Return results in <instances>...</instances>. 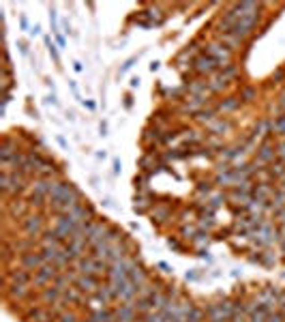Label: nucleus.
Instances as JSON below:
<instances>
[{
	"instance_id": "obj_7",
	"label": "nucleus",
	"mask_w": 285,
	"mask_h": 322,
	"mask_svg": "<svg viewBox=\"0 0 285 322\" xmlns=\"http://www.w3.org/2000/svg\"><path fill=\"white\" fill-rule=\"evenodd\" d=\"M191 69H193V73H198V75H210V78H212L215 73L221 71V64H219L215 58H210L208 54H204V52H201V54L193 60Z\"/></svg>"
},
{
	"instance_id": "obj_9",
	"label": "nucleus",
	"mask_w": 285,
	"mask_h": 322,
	"mask_svg": "<svg viewBox=\"0 0 285 322\" xmlns=\"http://www.w3.org/2000/svg\"><path fill=\"white\" fill-rule=\"evenodd\" d=\"M110 232H112V226L108 221H92V228H90V234H88V245L94 247L97 243H103L110 238Z\"/></svg>"
},
{
	"instance_id": "obj_16",
	"label": "nucleus",
	"mask_w": 285,
	"mask_h": 322,
	"mask_svg": "<svg viewBox=\"0 0 285 322\" xmlns=\"http://www.w3.org/2000/svg\"><path fill=\"white\" fill-rule=\"evenodd\" d=\"M71 219L75 221V224H82V221H92V217H94V208L90 206L88 202H82L80 206H75L71 213H67Z\"/></svg>"
},
{
	"instance_id": "obj_61",
	"label": "nucleus",
	"mask_w": 285,
	"mask_h": 322,
	"mask_svg": "<svg viewBox=\"0 0 285 322\" xmlns=\"http://www.w3.org/2000/svg\"><path fill=\"white\" fill-rule=\"evenodd\" d=\"M101 133H103V136L108 133V125H105V122H101Z\"/></svg>"
},
{
	"instance_id": "obj_28",
	"label": "nucleus",
	"mask_w": 285,
	"mask_h": 322,
	"mask_svg": "<svg viewBox=\"0 0 285 322\" xmlns=\"http://www.w3.org/2000/svg\"><path fill=\"white\" fill-rule=\"evenodd\" d=\"M88 320L90 322H114V309L110 307H101V309H94L88 316Z\"/></svg>"
},
{
	"instance_id": "obj_44",
	"label": "nucleus",
	"mask_w": 285,
	"mask_h": 322,
	"mask_svg": "<svg viewBox=\"0 0 285 322\" xmlns=\"http://www.w3.org/2000/svg\"><path fill=\"white\" fill-rule=\"evenodd\" d=\"M50 24H52V32L58 34V20H56V9H50Z\"/></svg>"
},
{
	"instance_id": "obj_17",
	"label": "nucleus",
	"mask_w": 285,
	"mask_h": 322,
	"mask_svg": "<svg viewBox=\"0 0 285 322\" xmlns=\"http://www.w3.org/2000/svg\"><path fill=\"white\" fill-rule=\"evenodd\" d=\"M99 284H101L99 277H94V275H77V279H75V286L84 292V294H94Z\"/></svg>"
},
{
	"instance_id": "obj_53",
	"label": "nucleus",
	"mask_w": 285,
	"mask_h": 322,
	"mask_svg": "<svg viewBox=\"0 0 285 322\" xmlns=\"http://www.w3.org/2000/svg\"><path fill=\"white\" fill-rule=\"evenodd\" d=\"M56 41H58V45H60V48H64V45H67V41H64L62 34H56Z\"/></svg>"
},
{
	"instance_id": "obj_46",
	"label": "nucleus",
	"mask_w": 285,
	"mask_h": 322,
	"mask_svg": "<svg viewBox=\"0 0 285 322\" xmlns=\"http://www.w3.org/2000/svg\"><path fill=\"white\" fill-rule=\"evenodd\" d=\"M277 157L281 161H285V140H281V142L277 144Z\"/></svg>"
},
{
	"instance_id": "obj_3",
	"label": "nucleus",
	"mask_w": 285,
	"mask_h": 322,
	"mask_svg": "<svg viewBox=\"0 0 285 322\" xmlns=\"http://www.w3.org/2000/svg\"><path fill=\"white\" fill-rule=\"evenodd\" d=\"M259 20H262V13H253V15L240 17V20L234 24V28H231V34H234V37H238L240 41H245L247 37H251V34L257 30Z\"/></svg>"
},
{
	"instance_id": "obj_51",
	"label": "nucleus",
	"mask_w": 285,
	"mask_h": 322,
	"mask_svg": "<svg viewBox=\"0 0 285 322\" xmlns=\"http://www.w3.org/2000/svg\"><path fill=\"white\" fill-rule=\"evenodd\" d=\"M17 48H20V52H22L24 56L28 54V48H26V43H24V41H17Z\"/></svg>"
},
{
	"instance_id": "obj_11",
	"label": "nucleus",
	"mask_w": 285,
	"mask_h": 322,
	"mask_svg": "<svg viewBox=\"0 0 285 322\" xmlns=\"http://www.w3.org/2000/svg\"><path fill=\"white\" fill-rule=\"evenodd\" d=\"M92 296H97L101 303H103L105 307L110 305V303H114V301H118V288L112 282H108V284H99V288H97V292H94Z\"/></svg>"
},
{
	"instance_id": "obj_25",
	"label": "nucleus",
	"mask_w": 285,
	"mask_h": 322,
	"mask_svg": "<svg viewBox=\"0 0 285 322\" xmlns=\"http://www.w3.org/2000/svg\"><path fill=\"white\" fill-rule=\"evenodd\" d=\"M206 129H208L212 136H223V133H228L229 129H231V125H229V120H225V118H221V116H217L215 120H210L208 125H206Z\"/></svg>"
},
{
	"instance_id": "obj_62",
	"label": "nucleus",
	"mask_w": 285,
	"mask_h": 322,
	"mask_svg": "<svg viewBox=\"0 0 285 322\" xmlns=\"http://www.w3.org/2000/svg\"><path fill=\"white\" fill-rule=\"evenodd\" d=\"M159 268H163V271H170V266L165 264V262H159Z\"/></svg>"
},
{
	"instance_id": "obj_37",
	"label": "nucleus",
	"mask_w": 285,
	"mask_h": 322,
	"mask_svg": "<svg viewBox=\"0 0 285 322\" xmlns=\"http://www.w3.org/2000/svg\"><path fill=\"white\" fill-rule=\"evenodd\" d=\"M221 73H223V75H225V78H228V80L236 78V75H238V64H234V62L225 64V67L221 69Z\"/></svg>"
},
{
	"instance_id": "obj_42",
	"label": "nucleus",
	"mask_w": 285,
	"mask_h": 322,
	"mask_svg": "<svg viewBox=\"0 0 285 322\" xmlns=\"http://www.w3.org/2000/svg\"><path fill=\"white\" fill-rule=\"evenodd\" d=\"M266 322H285V314H283V312H279V309H275V312H270V314H268Z\"/></svg>"
},
{
	"instance_id": "obj_54",
	"label": "nucleus",
	"mask_w": 285,
	"mask_h": 322,
	"mask_svg": "<svg viewBox=\"0 0 285 322\" xmlns=\"http://www.w3.org/2000/svg\"><path fill=\"white\" fill-rule=\"evenodd\" d=\"M20 26L24 28V30L28 28V20H26V15H22V17H20Z\"/></svg>"
},
{
	"instance_id": "obj_2",
	"label": "nucleus",
	"mask_w": 285,
	"mask_h": 322,
	"mask_svg": "<svg viewBox=\"0 0 285 322\" xmlns=\"http://www.w3.org/2000/svg\"><path fill=\"white\" fill-rule=\"evenodd\" d=\"M234 309H236V301L223 298V301L208 305L204 314H206V320L208 322H229L231 316H234Z\"/></svg>"
},
{
	"instance_id": "obj_56",
	"label": "nucleus",
	"mask_w": 285,
	"mask_h": 322,
	"mask_svg": "<svg viewBox=\"0 0 285 322\" xmlns=\"http://www.w3.org/2000/svg\"><path fill=\"white\" fill-rule=\"evenodd\" d=\"M73 67H75V71H77V73L84 71V64H82V62H73Z\"/></svg>"
},
{
	"instance_id": "obj_14",
	"label": "nucleus",
	"mask_w": 285,
	"mask_h": 322,
	"mask_svg": "<svg viewBox=\"0 0 285 322\" xmlns=\"http://www.w3.org/2000/svg\"><path fill=\"white\" fill-rule=\"evenodd\" d=\"M45 264L41 251H28V254H20V266L28 268V271H37Z\"/></svg>"
},
{
	"instance_id": "obj_49",
	"label": "nucleus",
	"mask_w": 285,
	"mask_h": 322,
	"mask_svg": "<svg viewBox=\"0 0 285 322\" xmlns=\"http://www.w3.org/2000/svg\"><path fill=\"white\" fill-rule=\"evenodd\" d=\"M283 80H285V71H283V69L275 71V75H272V82H277V84H279V82H283Z\"/></svg>"
},
{
	"instance_id": "obj_4",
	"label": "nucleus",
	"mask_w": 285,
	"mask_h": 322,
	"mask_svg": "<svg viewBox=\"0 0 285 322\" xmlns=\"http://www.w3.org/2000/svg\"><path fill=\"white\" fill-rule=\"evenodd\" d=\"M58 275H60V268L56 264H52V262H45L41 268H37L32 275V284L39 286V288H47V286H52L58 279Z\"/></svg>"
},
{
	"instance_id": "obj_63",
	"label": "nucleus",
	"mask_w": 285,
	"mask_h": 322,
	"mask_svg": "<svg viewBox=\"0 0 285 322\" xmlns=\"http://www.w3.org/2000/svg\"><path fill=\"white\" fill-rule=\"evenodd\" d=\"M281 249H283V254H285V238H283V241H281Z\"/></svg>"
},
{
	"instance_id": "obj_33",
	"label": "nucleus",
	"mask_w": 285,
	"mask_h": 322,
	"mask_svg": "<svg viewBox=\"0 0 285 322\" xmlns=\"http://www.w3.org/2000/svg\"><path fill=\"white\" fill-rule=\"evenodd\" d=\"M198 122H201V125H208L210 120H215L217 118V110L215 108H208V110H200L198 114L193 116Z\"/></svg>"
},
{
	"instance_id": "obj_18",
	"label": "nucleus",
	"mask_w": 285,
	"mask_h": 322,
	"mask_svg": "<svg viewBox=\"0 0 285 322\" xmlns=\"http://www.w3.org/2000/svg\"><path fill=\"white\" fill-rule=\"evenodd\" d=\"M4 294H7L9 301H22V298L30 296V288L24 284H13L9 282L7 286H4Z\"/></svg>"
},
{
	"instance_id": "obj_41",
	"label": "nucleus",
	"mask_w": 285,
	"mask_h": 322,
	"mask_svg": "<svg viewBox=\"0 0 285 322\" xmlns=\"http://www.w3.org/2000/svg\"><path fill=\"white\" fill-rule=\"evenodd\" d=\"M138 60H140V56H131V58H129V60H127V62H124V64H122V67H120V69H118V73H120V75H124V73H127V71H129V69H131V67H133V64H135V62H138Z\"/></svg>"
},
{
	"instance_id": "obj_43",
	"label": "nucleus",
	"mask_w": 285,
	"mask_h": 322,
	"mask_svg": "<svg viewBox=\"0 0 285 322\" xmlns=\"http://www.w3.org/2000/svg\"><path fill=\"white\" fill-rule=\"evenodd\" d=\"M45 43H47V48H50V54H52V58H54V60L58 62V60H60V56H58V50H56V45L52 43V39H50V37H45Z\"/></svg>"
},
{
	"instance_id": "obj_1",
	"label": "nucleus",
	"mask_w": 285,
	"mask_h": 322,
	"mask_svg": "<svg viewBox=\"0 0 285 322\" xmlns=\"http://www.w3.org/2000/svg\"><path fill=\"white\" fill-rule=\"evenodd\" d=\"M30 185V176L22 172H2L0 174V189H2V196L4 200H9L11 196H22L24 191L28 189Z\"/></svg>"
},
{
	"instance_id": "obj_32",
	"label": "nucleus",
	"mask_w": 285,
	"mask_h": 322,
	"mask_svg": "<svg viewBox=\"0 0 285 322\" xmlns=\"http://www.w3.org/2000/svg\"><path fill=\"white\" fill-rule=\"evenodd\" d=\"M255 262H259V264H264V266H275L277 264V256L272 254L270 249H262V251H257V256L253 258Z\"/></svg>"
},
{
	"instance_id": "obj_29",
	"label": "nucleus",
	"mask_w": 285,
	"mask_h": 322,
	"mask_svg": "<svg viewBox=\"0 0 285 322\" xmlns=\"http://www.w3.org/2000/svg\"><path fill=\"white\" fill-rule=\"evenodd\" d=\"M272 133V120L270 118H262L255 125V129H253V138L255 140H262V138H268Z\"/></svg>"
},
{
	"instance_id": "obj_23",
	"label": "nucleus",
	"mask_w": 285,
	"mask_h": 322,
	"mask_svg": "<svg viewBox=\"0 0 285 322\" xmlns=\"http://www.w3.org/2000/svg\"><path fill=\"white\" fill-rule=\"evenodd\" d=\"M152 193L150 191H144V193H135L133 198V208L138 210V213H146L148 208L152 206Z\"/></svg>"
},
{
	"instance_id": "obj_5",
	"label": "nucleus",
	"mask_w": 285,
	"mask_h": 322,
	"mask_svg": "<svg viewBox=\"0 0 285 322\" xmlns=\"http://www.w3.org/2000/svg\"><path fill=\"white\" fill-rule=\"evenodd\" d=\"M204 54H208L210 58H215V60L221 64V69L225 67V64H229L231 62V52L228 45L223 43V41H219V39H215V41H210V43H206V50H204Z\"/></svg>"
},
{
	"instance_id": "obj_47",
	"label": "nucleus",
	"mask_w": 285,
	"mask_h": 322,
	"mask_svg": "<svg viewBox=\"0 0 285 322\" xmlns=\"http://www.w3.org/2000/svg\"><path fill=\"white\" fill-rule=\"evenodd\" d=\"M168 245H170V247H171V249H174V251H180V249H182V245H180V241H178V238H176V236H171V238H168Z\"/></svg>"
},
{
	"instance_id": "obj_36",
	"label": "nucleus",
	"mask_w": 285,
	"mask_h": 322,
	"mask_svg": "<svg viewBox=\"0 0 285 322\" xmlns=\"http://www.w3.org/2000/svg\"><path fill=\"white\" fill-rule=\"evenodd\" d=\"M198 232H200L198 224H195V226H182V228H180V238H182V241H189V243H191Z\"/></svg>"
},
{
	"instance_id": "obj_27",
	"label": "nucleus",
	"mask_w": 285,
	"mask_h": 322,
	"mask_svg": "<svg viewBox=\"0 0 285 322\" xmlns=\"http://www.w3.org/2000/svg\"><path fill=\"white\" fill-rule=\"evenodd\" d=\"M242 105V99L240 97H225L223 101H219L215 105L217 112H234V110H238Z\"/></svg>"
},
{
	"instance_id": "obj_64",
	"label": "nucleus",
	"mask_w": 285,
	"mask_h": 322,
	"mask_svg": "<svg viewBox=\"0 0 285 322\" xmlns=\"http://www.w3.org/2000/svg\"><path fill=\"white\" fill-rule=\"evenodd\" d=\"M281 189H283V191H285V178H283V180H281Z\"/></svg>"
},
{
	"instance_id": "obj_39",
	"label": "nucleus",
	"mask_w": 285,
	"mask_h": 322,
	"mask_svg": "<svg viewBox=\"0 0 285 322\" xmlns=\"http://www.w3.org/2000/svg\"><path fill=\"white\" fill-rule=\"evenodd\" d=\"M255 95H257V92H255V88H251V86H247V88H242V92H240V99L242 101H253L255 99Z\"/></svg>"
},
{
	"instance_id": "obj_20",
	"label": "nucleus",
	"mask_w": 285,
	"mask_h": 322,
	"mask_svg": "<svg viewBox=\"0 0 285 322\" xmlns=\"http://www.w3.org/2000/svg\"><path fill=\"white\" fill-rule=\"evenodd\" d=\"M185 88L189 92V97H206V99H208V95H210L208 82H201V80H191Z\"/></svg>"
},
{
	"instance_id": "obj_48",
	"label": "nucleus",
	"mask_w": 285,
	"mask_h": 322,
	"mask_svg": "<svg viewBox=\"0 0 285 322\" xmlns=\"http://www.w3.org/2000/svg\"><path fill=\"white\" fill-rule=\"evenodd\" d=\"M279 114H285V95L279 97V105H277V116Z\"/></svg>"
},
{
	"instance_id": "obj_40",
	"label": "nucleus",
	"mask_w": 285,
	"mask_h": 322,
	"mask_svg": "<svg viewBox=\"0 0 285 322\" xmlns=\"http://www.w3.org/2000/svg\"><path fill=\"white\" fill-rule=\"evenodd\" d=\"M146 322H168V320H165L163 312H150L146 316Z\"/></svg>"
},
{
	"instance_id": "obj_21",
	"label": "nucleus",
	"mask_w": 285,
	"mask_h": 322,
	"mask_svg": "<svg viewBox=\"0 0 285 322\" xmlns=\"http://www.w3.org/2000/svg\"><path fill=\"white\" fill-rule=\"evenodd\" d=\"M229 88V80L225 78V75L219 71L215 73L212 78L208 80V90H210V95H215V92H223V90H228Z\"/></svg>"
},
{
	"instance_id": "obj_13",
	"label": "nucleus",
	"mask_w": 285,
	"mask_h": 322,
	"mask_svg": "<svg viewBox=\"0 0 285 322\" xmlns=\"http://www.w3.org/2000/svg\"><path fill=\"white\" fill-rule=\"evenodd\" d=\"M206 103H208V99L206 97H185L182 99V105H180V112L195 116L200 110H204Z\"/></svg>"
},
{
	"instance_id": "obj_10",
	"label": "nucleus",
	"mask_w": 285,
	"mask_h": 322,
	"mask_svg": "<svg viewBox=\"0 0 285 322\" xmlns=\"http://www.w3.org/2000/svg\"><path fill=\"white\" fill-rule=\"evenodd\" d=\"M75 226L77 224L69 217V215H56V219H54V232L58 234V238H60L62 243L69 241V236L73 234Z\"/></svg>"
},
{
	"instance_id": "obj_50",
	"label": "nucleus",
	"mask_w": 285,
	"mask_h": 322,
	"mask_svg": "<svg viewBox=\"0 0 285 322\" xmlns=\"http://www.w3.org/2000/svg\"><path fill=\"white\" fill-rule=\"evenodd\" d=\"M39 32H41V26H39V24H34V26L30 28V30H28V34H30V37H37Z\"/></svg>"
},
{
	"instance_id": "obj_15",
	"label": "nucleus",
	"mask_w": 285,
	"mask_h": 322,
	"mask_svg": "<svg viewBox=\"0 0 285 322\" xmlns=\"http://www.w3.org/2000/svg\"><path fill=\"white\" fill-rule=\"evenodd\" d=\"M88 249H90L88 241H69V243H64V251H67V256L73 262H77L80 258H84Z\"/></svg>"
},
{
	"instance_id": "obj_57",
	"label": "nucleus",
	"mask_w": 285,
	"mask_h": 322,
	"mask_svg": "<svg viewBox=\"0 0 285 322\" xmlns=\"http://www.w3.org/2000/svg\"><path fill=\"white\" fill-rule=\"evenodd\" d=\"M62 26H64V32L69 34V32H71V24H69V20H64V22H62Z\"/></svg>"
},
{
	"instance_id": "obj_19",
	"label": "nucleus",
	"mask_w": 285,
	"mask_h": 322,
	"mask_svg": "<svg viewBox=\"0 0 285 322\" xmlns=\"http://www.w3.org/2000/svg\"><path fill=\"white\" fill-rule=\"evenodd\" d=\"M7 282H13V284H24V286H30L32 284V275L28 268H13V271L7 273Z\"/></svg>"
},
{
	"instance_id": "obj_31",
	"label": "nucleus",
	"mask_w": 285,
	"mask_h": 322,
	"mask_svg": "<svg viewBox=\"0 0 285 322\" xmlns=\"http://www.w3.org/2000/svg\"><path fill=\"white\" fill-rule=\"evenodd\" d=\"M191 245L200 251V254H204V251L208 249V245H210V232H201L200 230L198 234H195V238L191 241Z\"/></svg>"
},
{
	"instance_id": "obj_38",
	"label": "nucleus",
	"mask_w": 285,
	"mask_h": 322,
	"mask_svg": "<svg viewBox=\"0 0 285 322\" xmlns=\"http://www.w3.org/2000/svg\"><path fill=\"white\" fill-rule=\"evenodd\" d=\"M58 322H80V320H77V314L75 312L67 309V312H62L60 316H58Z\"/></svg>"
},
{
	"instance_id": "obj_22",
	"label": "nucleus",
	"mask_w": 285,
	"mask_h": 322,
	"mask_svg": "<svg viewBox=\"0 0 285 322\" xmlns=\"http://www.w3.org/2000/svg\"><path fill=\"white\" fill-rule=\"evenodd\" d=\"M150 217H152V224H163V221L171 219V206H168V204H154V208L150 210Z\"/></svg>"
},
{
	"instance_id": "obj_58",
	"label": "nucleus",
	"mask_w": 285,
	"mask_h": 322,
	"mask_svg": "<svg viewBox=\"0 0 285 322\" xmlns=\"http://www.w3.org/2000/svg\"><path fill=\"white\" fill-rule=\"evenodd\" d=\"M114 172H116V174H118V172H120V161H118V159L114 161Z\"/></svg>"
},
{
	"instance_id": "obj_45",
	"label": "nucleus",
	"mask_w": 285,
	"mask_h": 322,
	"mask_svg": "<svg viewBox=\"0 0 285 322\" xmlns=\"http://www.w3.org/2000/svg\"><path fill=\"white\" fill-rule=\"evenodd\" d=\"M198 193H206V196H210V193H212V185L210 183H200L198 185Z\"/></svg>"
},
{
	"instance_id": "obj_26",
	"label": "nucleus",
	"mask_w": 285,
	"mask_h": 322,
	"mask_svg": "<svg viewBox=\"0 0 285 322\" xmlns=\"http://www.w3.org/2000/svg\"><path fill=\"white\" fill-rule=\"evenodd\" d=\"M129 282H131L133 286H138V288H142V286H146L150 279H148V273L142 268L140 264H135L131 268V273H129Z\"/></svg>"
},
{
	"instance_id": "obj_60",
	"label": "nucleus",
	"mask_w": 285,
	"mask_h": 322,
	"mask_svg": "<svg viewBox=\"0 0 285 322\" xmlns=\"http://www.w3.org/2000/svg\"><path fill=\"white\" fill-rule=\"evenodd\" d=\"M150 71H152V73L159 71V62H152V64H150Z\"/></svg>"
},
{
	"instance_id": "obj_59",
	"label": "nucleus",
	"mask_w": 285,
	"mask_h": 322,
	"mask_svg": "<svg viewBox=\"0 0 285 322\" xmlns=\"http://www.w3.org/2000/svg\"><path fill=\"white\" fill-rule=\"evenodd\" d=\"M84 105H86V108H88V110H94V108H97V105H94L92 101H84Z\"/></svg>"
},
{
	"instance_id": "obj_30",
	"label": "nucleus",
	"mask_w": 285,
	"mask_h": 322,
	"mask_svg": "<svg viewBox=\"0 0 285 322\" xmlns=\"http://www.w3.org/2000/svg\"><path fill=\"white\" fill-rule=\"evenodd\" d=\"M266 170H268L272 183H277V180H283V178H285V161H281V159H279V161H272Z\"/></svg>"
},
{
	"instance_id": "obj_52",
	"label": "nucleus",
	"mask_w": 285,
	"mask_h": 322,
	"mask_svg": "<svg viewBox=\"0 0 285 322\" xmlns=\"http://www.w3.org/2000/svg\"><path fill=\"white\" fill-rule=\"evenodd\" d=\"M131 105H133V99L127 95V97H124V108H127V110H131Z\"/></svg>"
},
{
	"instance_id": "obj_35",
	"label": "nucleus",
	"mask_w": 285,
	"mask_h": 322,
	"mask_svg": "<svg viewBox=\"0 0 285 322\" xmlns=\"http://www.w3.org/2000/svg\"><path fill=\"white\" fill-rule=\"evenodd\" d=\"M272 133H277L285 140V114H279L272 118Z\"/></svg>"
},
{
	"instance_id": "obj_12",
	"label": "nucleus",
	"mask_w": 285,
	"mask_h": 322,
	"mask_svg": "<svg viewBox=\"0 0 285 322\" xmlns=\"http://www.w3.org/2000/svg\"><path fill=\"white\" fill-rule=\"evenodd\" d=\"M62 292H64V290H60L56 284H52V286H47V288L41 290L39 298H41V303H43V305H47V307H54L56 303H60Z\"/></svg>"
},
{
	"instance_id": "obj_24",
	"label": "nucleus",
	"mask_w": 285,
	"mask_h": 322,
	"mask_svg": "<svg viewBox=\"0 0 285 322\" xmlns=\"http://www.w3.org/2000/svg\"><path fill=\"white\" fill-rule=\"evenodd\" d=\"M15 153H20L17 144H15L11 138H4V140H2V146H0V163L11 161V157H13Z\"/></svg>"
},
{
	"instance_id": "obj_8",
	"label": "nucleus",
	"mask_w": 285,
	"mask_h": 322,
	"mask_svg": "<svg viewBox=\"0 0 285 322\" xmlns=\"http://www.w3.org/2000/svg\"><path fill=\"white\" fill-rule=\"evenodd\" d=\"M275 159H277V146H272L270 142H264V144L257 146V153H255L253 166L257 170H262V168H268Z\"/></svg>"
},
{
	"instance_id": "obj_34",
	"label": "nucleus",
	"mask_w": 285,
	"mask_h": 322,
	"mask_svg": "<svg viewBox=\"0 0 285 322\" xmlns=\"http://www.w3.org/2000/svg\"><path fill=\"white\" fill-rule=\"evenodd\" d=\"M219 41H223L225 45H228V48L234 52V50H238L240 45H242V41L238 39V37H234V34L231 32H228V34H219Z\"/></svg>"
},
{
	"instance_id": "obj_6",
	"label": "nucleus",
	"mask_w": 285,
	"mask_h": 322,
	"mask_svg": "<svg viewBox=\"0 0 285 322\" xmlns=\"http://www.w3.org/2000/svg\"><path fill=\"white\" fill-rule=\"evenodd\" d=\"M22 230L26 236L41 238V234L45 232V217L41 213H30L22 219Z\"/></svg>"
},
{
	"instance_id": "obj_55",
	"label": "nucleus",
	"mask_w": 285,
	"mask_h": 322,
	"mask_svg": "<svg viewBox=\"0 0 285 322\" xmlns=\"http://www.w3.org/2000/svg\"><path fill=\"white\" fill-rule=\"evenodd\" d=\"M140 78H131V82H129V84H131V88H138V86H140Z\"/></svg>"
}]
</instances>
